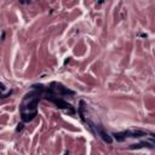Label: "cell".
Instances as JSON below:
<instances>
[{
    "label": "cell",
    "mask_w": 155,
    "mask_h": 155,
    "mask_svg": "<svg viewBox=\"0 0 155 155\" xmlns=\"http://www.w3.org/2000/svg\"><path fill=\"white\" fill-rule=\"evenodd\" d=\"M46 98L50 100L51 102H53L58 108H61V109H70V110L73 112L71 106H70L69 103H67L65 101H63V100H61V98H57L56 96H53V95H46ZM73 113H74V112H73Z\"/></svg>",
    "instance_id": "277c9868"
},
{
    "label": "cell",
    "mask_w": 155,
    "mask_h": 155,
    "mask_svg": "<svg viewBox=\"0 0 155 155\" xmlns=\"http://www.w3.org/2000/svg\"><path fill=\"white\" fill-rule=\"evenodd\" d=\"M22 128H23V124H18V125H17V128H16V131H17V132H20Z\"/></svg>",
    "instance_id": "8992f818"
},
{
    "label": "cell",
    "mask_w": 155,
    "mask_h": 155,
    "mask_svg": "<svg viewBox=\"0 0 155 155\" xmlns=\"http://www.w3.org/2000/svg\"><path fill=\"white\" fill-rule=\"evenodd\" d=\"M97 133L100 134V137L106 142V143H108V144H110L112 142H113V138H112V136H109L102 127H97Z\"/></svg>",
    "instance_id": "5b68a950"
},
{
    "label": "cell",
    "mask_w": 155,
    "mask_h": 155,
    "mask_svg": "<svg viewBox=\"0 0 155 155\" xmlns=\"http://www.w3.org/2000/svg\"><path fill=\"white\" fill-rule=\"evenodd\" d=\"M145 134H147V133L143 132V131H124V132L114 133L113 136L115 137L116 141L122 142V141H125L126 138H130V137H132V138H138V137H143V136H145Z\"/></svg>",
    "instance_id": "7a4b0ae2"
},
{
    "label": "cell",
    "mask_w": 155,
    "mask_h": 155,
    "mask_svg": "<svg viewBox=\"0 0 155 155\" xmlns=\"http://www.w3.org/2000/svg\"><path fill=\"white\" fill-rule=\"evenodd\" d=\"M49 90L53 93H58V95H73L74 92L68 90V87H64L62 84H58V83H52L49 87Z\"/></svg>",
    "instance_id": "3957f363"
},
{
    "label": "cell",
    "mask_w": 155,
    "mask_h": 155,
    "mask_svg": "<svg viewBox=\"0 0 155 155\" xmlns=\"http://www.w3.org/2000/svg\"><path fill=\"white\" fill-rule=\"evenodd\" d=\"M38 102H39V95L36 92H29L28 95H26L20 107L21 119L23 122H29L36 116Z\"/></svg>",
    "instance_id": "6da1fadb"
},
{
    "label": "cell",
    "mask_w": 155,
    "mask_h": 155,
    "mask_svg": "<svg viewBox=\"0 0 155 155\" xmlns=\"http://www.w3.org/2000/svg\"><path fill=\"white\" fill-rule=\"evenodd\" d=\"M2 40H5V32L2 33Z\"/></svg>",
    "instance_id": "52a82bcc"
}]
</instances>
